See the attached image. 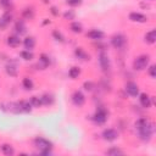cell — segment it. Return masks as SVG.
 Instances as JSON below:
<instances>
[{
    "label": "cell",
    "mask_w": 156,
    "mask_h": 156,
    "mask_svg": "<svg viewBox=\"0 0 156 156\" xmlns=\"http://www.w3.org/2000/svg\"><path fill=\"white\" fill-rule=\"evenodd\" d=\"M67 4L71 6H78L82 4V0H67Z\"/></svg>",
    "instance_id": "31"
},
{
    "label": "cell",
    "mask_w": 156,
    "mask_h": 156,
    "mask_svg": "<svg viewBox=\"0 0 156 156\" xmlns=\"http://www.w3.org/2000/svg\"><path fill=\"white\" fill-rule=\"evenodd\" d=\"M99 63H100V67L104 71H108L110 69L111 62H110V58H108L107 54H105V52H100L99 54Z\"/></svg>",
    "instance_id": "5"
},
{
    "label": "cell",
    "mask_w": 156,
    "mask_h": 156,
    "mask_svg": "<svg viewBox=\"0 0 156 156\" xmlns=\"http://www.w3.org/2000/svg\"><path fill=\"white\" fill-rule=\"evenodd\" d=\"M52 37H54V38H55L57 41H63V40H65L63 35H62V34H61L58 30H54V32H52Z\"/></svg>",
    "instance_id": "29"
},
{
    "label": "cell",
    "mask_w": 156,
    "mask_h": 156,
    "mask_svg": "<svg viewBox=\"0 0 156 156\" xmlns=\"http://www.w3.org/2000/svg\"><path fill=\"white\" fill-rule=\"evenodd\" d=\"M74 55H76L79 60H82V61H88L89 57H90V56H89L82 48H77V49L74 50Z\"/></svg>",
    "instance_id": "13"
},
{
    "label": "cell",
    "mask_w": 156,
    "mask_h": 156,
    "mask_svg": "<svg viewBox=\"0 0 156 156\" xmlns=\"http://www.w3.org/2000/svg\"><path fill=\"white\" fill-rule=\"evenodd\" d=\"M23 44H24V48H26L27 50H32V49L35 46V39H34L33 37H27V38L24 39Z\"/></svg>",
    "instance_id": "16"
},
{
    "label": "cell",
    "mask_w": 156,
    "mask_h": 156,
    "mask_svg": "<svg viewBox=\"0 0 156 156\" xmlns=\"http://www.w3.org/2000/svg\"><path fill=\"white\" fill-rule=\"evenodd\" d=\"M29 102H30V105H32L33 107H40V106L43 105L41 99H40V98H37V96H32L30 100H29Z\"/></svg>",
    "instance_id": "25"
},
{
    "label": "cell",
    "mask_w": 156,
    "mask_h": 156,
    "mask_svg": "<svg viewBox=\"0 0 156 156\" xmlns=\"http://www.w3.org/2000/svg\"><path fill=\"white\" fill-rule=\"evenodd\" d=\"M84 88H85L87 90H91V89H93V83H91V82H85V83H84Z\"/></svg>",
    "instance_id": "35"
},
{
    "label": "cell",
    "mask_w": 156,
    "mask_h": 156,
    "mask_svg": "<svg viewBox=\"0 0 156 156\" xmlns=\"http://www.w3.org/2000/svg\"><path fill=\"white\" fill-rule=\"evenodd\" d=\"M22 85H23V88H24V89L30 90V89H33L34 83H33V80H32L30 78L26 77V78H23V80H22Z\"/></svg>",
    "instance_id": "21"
},
{
    "label": "cell",
    "mask_w": 156,
    "mask_h": 156,
    "mask_svg": "<svg viewBox=\"0 0 156 156\" xmlns=\"http://www.w3.org/2000/svg\"><path fill=\"white\" fill-rule=\"evenodd\" d=\"M56 10H57L56 7H51V12H52L54 15H57V11H56Z\"/></svg>",
    "instance_id": "36"
},
{
    "label": "cell",
    "mask_w": 156,
    "mask_h": 156,
    "mask_svg": "<svg viewBox=\"0 0 156 156\" xmlns=\"http://www.w3.org/2000/svg\"><path fill=\"white\" fill-rule=\"evenodd\" d=\"M72 101L76 106H82L84 102H85V96L83 95L82 91L79 90H76L73 94H72Z\"/></svg>",
    "instance_id": "6"
},
{
    "label": "cell",
    "mask_w": 156,
    "mask_h": 156,
    "mask_svg": "<svg viewBox=\"0 0 156 156\" xmlns=\"http://www.w3.org/2000/svg\"><path fill=\"white\" fill-rule=\"evenodd\" d=\"M49 63H50V58H49V56H46V55H41L40 58H39L38 66H40L41 68H45Z\"/></svg>",
    "instance_id": "20"
},
{
    "label": "cell",
    "mask_w": 156,
    "mask_h": 156,
    "mask_svg": "<svg viewBox=\"0 0 156 156\" xmlns=\"http://www.w3.org/2000/svg\"><path fill=\"white\" fill-rule=\"evenodd\" d=\"M149 62H150V56L149 55H140L134 60L133 68L135 71H143L149 66Z\"/></svg>",
    "instance_id": "3"
},
{
    "label": "cell",
    "mask_w": 156,
    "mask_h": 156,
    "mask_svg": "<svg viewBox=\"0 0 156 156\" xmlns=\"http://www.w3.org/2000/svg\"><path fill=\"white\" fill-rule=\"evenodd\" d=\"M139 101H140V105L143 107H145V108L151 106V98L147 94H145V93H141L139 95Z\"/></svg>",
    "instance_id": "12"
},
{
    "label": "cell",
    "mask_w": 156,
    "mask_h": 156,
    "mask_svg": "<svg viewBox=\"0 0 156 156\" xmlns=\"http://www.w3.org/2000/svg\"><path fill=\"white\" fill-rule=\"evenodd\" d=\"M6 72H7V74H10V76H16V74H17L16 67H15V66H11V65H7V66H6Z\"/></svg>",
    "instance_id": "28"
},
{
    "label": "cell",
    "mask_w": 156,
    "mask_h": 156,
    "mask_svg": "<svg viewBox=\"0 0 156 156\" xmlns=\"http://www.w3.org/2000/svg\"><path fill=\"white\" fill-rule=\"evenodd\" d=\"M145 41L149 44H154L156 41V30L155 29H151L145 34Z\"/></svg>",
    "instance_id": "14"
},
{
    "label": "cell",
    "mask_w": 156,
    "mask_h": 156,
    "mask_svg": "<svg viewBox=\"0 0 156 156\" xmlns=\"http://www.w3.org/2000/svg\"><path fill=\"white\" fill-rule=\"evenodd\" d=\"M129 20L133 21V22H139V23H144L146 22L147 17L140 12H130L129 13Z\"/></svg>",
    "instance_id": "10"
},
{
    "label": "cell",
    "mask_w": 156,
    "mask_h": 156,
    "mask_svg": "<svg viewBox=\"0 0 156 156\" xmlns=\"http://www.w3.org/2000/svg\"><path fill=\"white\" fill-rule=\"evenodd\" d=\"M111 44L116 48V49H122L126 45V37L123 34H115L111 38Z\"/></svg>",
    "instance_id": "4"
},
{
    "label": "cell",
    "mask_w": 156,
    "mask_h": 156,
    "mask_svg": "<svg viewBox=\"0 0 156 156\" xmlns=\"http://www.w3.org/2000/svg\"><path fill=\"white\" fill-rule=\"evenodd\" d=\"M74 16H76V15H74V12H73V11H71V10H69V11H66V12L63 13V17H65L66 20H73V18H74Z\"/></svg>",
    "instance_id": "30"
},
{
    "label": "cell",
    "mask_w": 156,
    "mask_h": 156,
    "mask_svg": "<svg viewBox=\"0 0 156 156\" xmlns=\"http://www.w3.org/2000/svg\"><path fill=\"white\" fill-rule=\"evenodd\" d=\"M69 28H71V30L74 32V33H80V32L83 30V26H82V23H79V22H72L71 26H69Z\"/></svg>",
    "instance_id": "22"
},
{
    "label": "cell",
    "mask_w": 156,
    "mask_h": 156,
    "mask_svg": "<svg viewBox=\"0 0 156 156\" xmlns=\"http://www.w3.org/2000/svg\"><path fill=\"white\" fill-rule=\"evenodd\" d=\"M126 91H127L130 96H133V98H135V96L139 95V88H138V85H136L134 82H128V83L126 84Z\"/></svg>",
    "instance_id": "7"
},
{
    "label": "cell",
    "mask_w": 156,
    "mask_h": 156,
    "mask_svg": "<svg viewBox=\"0 0 156 156\" xmlns=\"http://www.w3.org/2000/svg\"><path fill=\"white\" fill-rule=\"evenodd\" d=\"M80 74V69L78 67H71L69 71H68V76L72 78V79H76L78 78V76Z\"/></svg>",
    "instance_id": "23"
},
{
    "label": "cell",
    "mask_w": 156,
    "mask_h": 156,
    "mask_svg": "<svg viewBox=\"0 0 156 156\" xmlns=\"http://www.w3.org/2000/svg\"><path fill=\"white\" fill-rule=\"evenodd\" d=\"M15 29H16V32H17V33H20V34L26 33V26H24V23H23L22 21H18V22L16 23Z\"/></svg>",
    "instance_id": "24"
},
{
    "label": "cell",
    "mask_w": 156,
    "mask_h": 156,
    "mask_svg": "<svg viewBox=\"0 0 156 156\" xmlns=\"http://www.w3.org/2000/svg\"><path fill=\"white\" fill-rule=\"evenodd\" d=\"M87 37H89L93 40H100L104 38V33L100 29H91L87 33Z\"/></svg>",
    "instance_id": "11"
},
{
    "label": "cell",
    "mask_w": 156,
    "mask_h": 156,
    "mask_svg": "<svg viewBox=\"0 0 156 156\" xmlns=\"http://www.w3.org/2000/svg\"><path fill=\"white\" fill-rule=\"evenodd\" d=\"M1 151H2V154L7 155V156H11V155L15 154L13 147H12L11 145H9V144H2V145H1Z\"/></svg>",
    "instance_id": "17"
},
{
    "label": "cell",
    "mask_w": 156,
    "mask_h": 156,
    "mask_svg": "<svg viewBox=\"0 0 156 156\" xmlns=\"http://www.w3.org/2000/svg\"><path fill=\"white\" fill-rule=\"evenodd\" d=\"M0 5L2 6V7H10L11 6V1L10 0H0Z\"/></svg>",
    "instance_id": "33"
},
{
    "label": "cell",
    "mask_w": 156,
    "mask_h": 156,
    "mask_svg": "<svg viewBox=\"0 0 156 156\" xmlns=\"http://www.w3.org/2000/svg\"><path fill=\"white\" fill-rule=\"evenodd\" d=\"M40 99H41V102H43V105H51V104L54 102V98H52L51 95H48V94L43 95Z\"/></svg>",
    "instance_id": "26"
},
{
    "label": "cell",
    "mask_w": 156,
    "mask_h": 156,
    "mask_svg": "<svg viewBox=\"0 0 156 156\" xmlns=\"http://www.w3.org/2000/svg\"><path fill=\"white\" fill-rule=\"evenodd\" d=\"M20 43H21V39H20V37H17V35H10V37L7 38V44H9L10 46H12V48L18 46Z\"/></svg>",
    "instance_id": "15"
},
{
    "label": "cell",
    "mask_w": 156,
    "mask_h": 156,
    "mask_svg": "<svg viewBox=\"0 0 156 156\" xmlns=\"http://www.w3.org/2000/svg\"><path fill=\"white\" fill-rule=\"evenodd\" d=\"M23 15H24L27 18H32V17H33V11H29V9H26L24 12H23Z\"/></svg>",
    "instance_id": "34"
},
{
    "label": "cell",
    "mask_w": 156,
    "mask_h": 156,
    "mask_svg": "<svg viewBox=\"0 0 156 156\" xmlns=\"http://www.w3.org/2000/svg\"><path fill=\"white\" fill-rule=\"evenodd\" d=\"M135 128L139 132L140 138L144 141H149L151 139V135L154 133V126L152 123H150L146 118H140L135 122Z\"/></svg>",
    "instance_id": "1"
},
{
    "label": "cell",
    "mask_w": 156,
    "mask_h": 156,
    "mask_svg": "<svg viewBox=\"0 0 156 156\" xmlns=\"http://www.w3.org/2000/svg\"><path fill=\"white\" fill-rule=\"evenodd\" d=\"M107 119V112L104 108H99L94 115V121L96 123H104Z\"/></svg>",
    "instance_id": "9"
},
{
    "label": "cell",
    "mask_w": 156,
    "mask_h": 156,
    "mask_svg": "<svg viewBox=\"0 0 156 156\" xmlns=\"http://www.w3.org/2000/svg\"><path fill=\"white\" fill-rule=\"evenodd\" d=\"M155 71H156V67H155L154 65L149 67V74H150L152 78H155V77H156V72H155Z\"/></svg>",
    "instance_id": "32"
},
{
    "label": "cell",
    "mask_w": 156,
    "mask_h": 156,
    "mask_svg": "<svg viewBox=\"0 0 156 156\" xmlns=\"http://www.w3.org/2000/svg\"><path fill=\"white\" fill-rule=\"evenodd\" d=\"M20 55H21V57L23 58V60H26V61H30L33 57H34V55H33V52L32 51H29V50H22L21 52H20Z\"/></svg>",
    "instance_id": "19"
},
{
    "label": "cell",
    "mask_w": 156,
    "mask_h": 156,
    "mask_svg": "<svg viewBox=\"0 0 156 156\" xmlns=\"http://www.w3.org/2000/svg\"><path fill=\"white\" fill-rule=\"evenodd\" d=\"M102 136H104V139L107 140V141H113V140L117 139L118 134H117V132H116L115 129L108 128V129H105V130L102 132Z\"/></svg>",
    "instance_id": "8"
},
{
    "label": "cell",
    "mask_w": 156,
    "mask_h": 156,
    "mask_svg": "<svg viewBox=\"0 0 156 156\" xmlns=\"http://www.w3.org/2000/svg\"><path fill=\"white\" fill-rule=\"evenodd\" d=\"M34 144H35V146L39 149L40 154H43V155H50V154H51L52 143L49 141L48 139H45V138H37V139L34 140Z\"/></svg>",
    "instance_id": "2"
},
{
    "label": "cell",
    "mask_w": 156,
    "mask_h": 156,
    "mask_svg": "<svg viewBox=\"0 0 156 156\" xmlns=\"http://www.w3.org/2000/svg\"><path fill=\"white\" fill-rule=\"evenodd\" d=\"M106 154L107 155H111V156H117V155H122L123 151L121 149H118V147H111V149H108L106 151Z\"/></svg>",
    "instance_id": "27"
},
{
    "label": "cell",
    "mask_w": 156,
    "mask_h": 156,
    "mask_svg": "<svg viewBox=\"0 0 156 156\" xmlns=\"http://www.w3.org/2000/svg\"><path fill=\"white\" fill-rule=\"evenodd\" d=\"M18 105H20V110L23 111V112H29L32 110V107H33L29 101H20Z\"/></svg>",
    "instance_id": "18"
}]
</instances>
